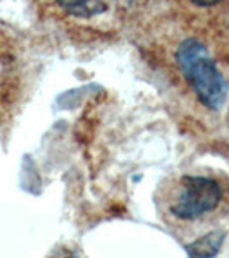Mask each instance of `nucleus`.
<instances>
[{
    "label": "nucleus",
    "mask_w": 229,
    "mask_h": 258,
    "mask_svg": "<svg viewBox=\"0 0 229 258\" xmlns=\"http://www.w3.org/2000/svg\"><path fill=\"white\" fill-rule=\"evenodd\" d=\"M174 66L203 109L217 112L226 105L229 83L203 41L185 38L174 50Z\"/></svg>",
    "instance_id": "obj_2"
},
{
    "label": "nucleus",
    "mask_w": 229,
    "mask_h": 258,
    "mask_svg": "<svg viewBox=\"0 0 229 258\" xmlns=\"http://www.w3.org/2000/svg\"><path fill=\"white\" fill-rule=\"evenodd\" d=\"M224 238H226V234L222 231H215V229L203 232L195 243L186 246V251L191 256H214L215 253H219V249L224 243Z\"/></svg>",
    "instance_id": "obj_5"
},
{
    "label": "nucleus",
    "mask_w": 229,
    "mask_h": 258,
    "mask_svg": "<svg viewBox=\"0 0 229 258\" xmlns=\"http://www.w3.org/2000/svg\"><path fill=\"white\" fill-rule=\"evenodd\" d=\"M174 4L197 23H215L229 12V0H174Z\"/></svg>",
    "instance_id": "obj_3"
},
{
    "label": "nucleus",
    "mask_w": 229,
    "mask_h": 258,
    "mask_svg": "<svg viewBox=\"0 0 229 258\" xmlns=\"http://www.w3.org/2000/svg\"><path fill=\"white\" fill-rule=\"evenodd\" d=\"M118 0H55L57 7L74 19L91 21L105 16Z\"/></svg>",
    "instance_id": "obj_4"
},
{
    "label": "nucleus",
    "mask_w": 229,
    "mask_h": 258,
    "mask_svg": "<svg viewBox=\"0 0 229 258\" xmlns=\"http://www.w3.org/2000/svg\"><path fill=\"white\" fill-rule=\"evenodd\" d=\"M159 214L178 234H200L229 212V182L212 174H180L159 188Z\"/></svg>",
    "instance_id": "obj_1"
}]
</instances>
